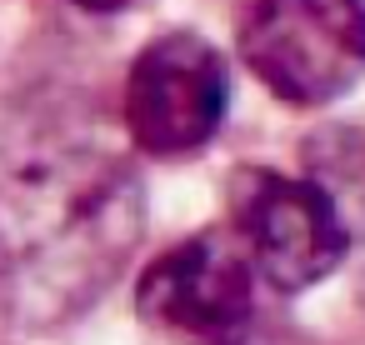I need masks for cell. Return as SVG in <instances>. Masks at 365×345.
Returning <instances> with one entry per match:
<instances>
[{"label":"cell","mask_w":365,"mask_h":345,"mask_svg":"<svg viewBox=\"0 0 365 345\" xmlns=\"http://www.w3.org/2000/svg\"><path fill=\"white\" fill-rule=\"evenodd\" d=\"M230 230L245 245L255 275L275 290H305L325 280L350 250L345 215L315 180L260 165L230 175Z\"/></svg>","instance_id":"5"},{"label":"cell","mask_w":365,"mask_h":345,"mask_svg":"<svg viewBox=\"0 0 365 345\" xmlns=\"http://www.w3.org/2000/svg\"><path fill=\"white\" fill-rule=\"evenodd\" d=\"M71 6H81V11H96V16H110V11H125L130 0H71Z\"/></svg>","instance_id":"6"},{"label":"cell","mask_w":365,"mask_h":345,"mask_svg":"<svg viewBox=\"0 0 365 345\" xmlns=\"http://www.w3.org/2000/svg\"><path fill=\"white\" fill-rule=\"evenodd\" d=\"M225 105H230L225 61L210 41L190 31H170L140 46L120 86V115L130 145L160 160L195 155L205 140H215Z\"/></svg>","instance_id":"4"},{"label":"cell","mask_w":365,"mask_h":345,"mask_svg":"<svg viewBox=\"0 0 365 345\" xmlns=\"http://www.w3.org/2000/svg\"><path fill=\"white\" fill-rule=\"evenodd\" d=\"M145 230L135 170L91 130L36 120L0 140V300L26 325L96 305Z\"/></svg>","instance_id":"1"},{"label":"cell","mask_w":365,"mask_h":345,"mask_svg":"<svg viewBox=\"0 0 365 345\" xmlns=\"http://www.w3.org/2000/svg\"><path fill=\"white\" fill-rule=\"evenodd\" d=\"M255 265L230 225L195 230L135 280L140 320L170 345H245L255 330Z\"/></svg>","instance_id":"3"},{"label":"cell","mask_w":365,"mask_h":345,"mask_svg":"<svg viewBox=\"0 0 365 345\" xmlns=\"http://www.w3.org/2000/svg\"><path fill=\"white\" fill-rule=\"evenodd\" d=\"M240 56L280 105H325L365 76V0H250Z\"/></svg>","instance_id":"2"}]
</instances>
